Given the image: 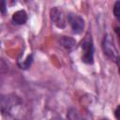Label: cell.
I'll return each instance as SVG.
<instances>
[{"label": "cell", "mask_w": 120, "mask_h": 120, "mask_svg": "<svg viewBox=\"0 0 120 120\" xmlns=\"http://www.w3.org/2000/svg\"><path fill=\"white\" fill-rule=\"evenodd\" d=\"M82 60L86 64H92L94 61V46L93 40L89 34H86L83 40L82 41Z\"/></svg>", "instance_id": "obj_1"}, {"label": "cell", "mask_w": 120, "mask_h": 120, "mask_svg": "<svg viewBox=\"0 0 120 120\" xmlns=\"http://www.w3.org/2000/svg\"><path fill=\"white\" fill-rule=\"evenodd\" d=\"M102 49H103L104 53L108 57H110L112 59H115L116 58V56H117V51L115 49L113 40H112V38L111 36L107 35L104 38L103 42H102Z\"/></svg>", "instance_id": "obj_2"}, {"label": "cell", "mask_w": 120, "mask_h": 120, "mask_svg": "<svg viewBox=\"0 0 120 120\" xmlns=\"http://www.w3.org/2000/svg\"><path fill=\"white\" fill-rule=\"evenodd\" d=\"M68 21L75 34H80L82 32L84 28V22L82 17H80L77 14L69 13L68 15Z\"/></svg>", "instance_id": "obj_3"}, {"label": "cell", "mask_w": 120, "mask_h": 120, "mask_svg": "<svg viewBox=\"0 0 120 120\" xmlns=\"http://www.w3.org/2000/svg\"><path fill=\"white\" fill-rule=\"evenodd\" d=\"M51 20L59 28H64L66 26L65 15L58 8H53L51 9Z\"/></svg>", "instance_id": "obj_4"}, {"label": "cell", "mask_w": 120, "mask_h": 120, "mask_svg": "<svg viewBox=\"0 0 120 120\" xmlns=\"http://www.w3.org/2000/svg\"><path fill=\"white\" fill-rule=\"evenodd\" d=\"M12 20L17 24H23L27 21V14L24 10H18L12 15Z\"/></svg>", "instance_id": "obj_5"}, {"label": "cell", "mask_w": 120, "mask_h": 120, "mask_svg": "<svg viewBox=\"0 0 120 120\" xmlns=\"http://www.w3.org/2000/svg\"><path fill=\"white\" fill-rule=\"evenodd\" d=\"M59 41H60V44L67 49H71L76 44V41L72 38H69V37H61Z\"/></svg>", "instance_id": "obj_6"}, {"label": "cell", "mask_w": 120, "mask_h": 120, "mask_svg": "<svg viewBox=\"0 0 120 120\" xmlns=\"http://www.w3.org/2000/svg\"><path fill=\"white\" fill-rule=\"evenodd\" d=\"M113 14L115 16V18L120 21V2L119 1H116L114 3V6H113Z\"/></svg>", "instance_id": "obj_7"}, {"label": "cell", "mask_w": 120, "mask_h": 120, "mask_svg": "<svg viewBox=\"0 0 120 120\" xmlns=\"http://www.w3.org/2000/svg\"><path fill=\"white\" fill-rule=\"evenodd\" d=\"M32 60H33V56H32V55H28L27 58L25 59V61H23L22 64H19V65H20V67H21L22 68H27L31 65Z\"/></svg>", "instance_id": "obj_8"}, {"label": "cell", "mask_w": 120, "mask_h": 120, "mask_svg": "<svg viewBox=\"0 0 120 120\" xmlns=\"http://www.w3.org/2000/svg\"><path fill=\"white\" fill-rule=\"evenodd\" d=\"M68 118L69 120H83L80 117V115L77 113V112L75 110H71L68 113Z\"/></svg>", "instance_id": "obj_9"}, {"label": "cell", "mask_w": 120, "mask_h": 120, "mask_svg": "<svg viewBox=\"0 0 120 120\" xmlns=\"http://www.w3.org/2000/svg\"><path fill=\"white\" fill-rule=\"evenodd\" d=\"M114 115H115V117H116L117 120H120V106L116 108V110L114 112Z\"/></svg>", "instance_id": "obj_10"}, {"label": "cell", "mask_w": 120, "mask_h": 120, "mask_svg": "<svg viewBox=\"0 0 120 120\" xmlns=\"http://www.w3.org/2000/svg\"><path fill=\"white\" fill-rule=\"evenodd\" d=\"M1 11H2L3 14L6 12V3H5V1L1 2Z\"/></svg>", "instance_id": "obj_11"}, {"label": "cell", "mask_w": 120, "mask_h": 120, "mask_svg": "<svg viewBox=\"0 0 120 120\" xmlns=\"http://www.w3.org/2000/svg\"><path fill=\"white\" fill-rule=\"evenodd\" d=\"M115 33H116L117 37H118V38H119V39H120V26L115 28Z\"/></svg>", "instance_id": "obj_12"}, {"label": "cell", "mask_w": 120, "mask_h": 120, "mask_svg": "<svg viewBox=\"0 0 120 120\" xmlns=\"http://www.w3.org/2000/svg\"><path fill=\"white\" fill-rule=\"evenodd\" d=\"M117 65H118V70L120 73V57H118V59H117Z\"/></svg>", "instance_id": "obj_13"}, {"label": "cell", "mask_w": 120, "mask_h": 120, "mask_svg": "<svg viewBox=\"0 0 120 120\" xmlns=\"http://www.w3.org/2000/svg\"><path fill=\"white\" fill-rule=\"evenodd\" d=\"M52 120H64V119H61V118H53Z\"/></svg>", "instance_id": "obj_14"}, {"label": "cell", "mask_w": 120, "mask_h": 120, "mask_svg": "<svg viewBox=\"0 0 120 120\" xmlns=\"http://www.w3.org/2000/svg\"><path fill=\"white\" fill-rule=\"evenodd\" d=\"M101 120H107V119H101Z\"/></svg>", "instance_id": "obj_15"}]
</instances>
